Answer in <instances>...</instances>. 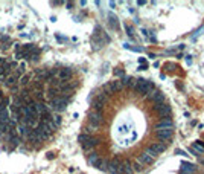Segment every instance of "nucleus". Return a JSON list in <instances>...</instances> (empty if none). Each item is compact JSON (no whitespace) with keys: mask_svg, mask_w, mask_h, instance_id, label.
<instances>
[{"mask_svg":"<svg viewBox=\"0 0 204 174\" xmlns=\"http://www.w3.org/2000/svg\"><path fill=\"white\" fill-rule=\"evenodd\" d=\"M99 159H101V156H99L96 151H91V153H88V156H87L88 164H90V165H93V167L98 164V160H99Z\"/></svg>","mask_w":204,"mask_h":174,"instance_id":"obj_16","label":"nucleus"},{"mask_svg":"<svg viewBox=\"0 0 204 174\" xmlns=\"http://www.w3.org/2000/svg\"><path fill=\"white\" fill-rule=\"evenodd\" d=\"M88 125L90 129H99L102 125V112H96V110H90L88 112Z\"/></svg>","mask_w":204,"mask_h":174,"instance_id":"obj_4","label":"nucleus"},{"mask_svg":"<svg viewBox=\"0 0 204 174\" xmlns=\"http://www.w3.org/2000/svg\"><path fill=\"white\" fill-rule=\"evenodd\" d=\"M40 53H41V49L38 47L37 50H34L32 53H29V60H28V61H38V58H40Z\"/></svg>","mask_w":204,"mask_h":174,"instance_id":"obj_17","label":"nucleus"},{"mask_svg":"<svg viewBox=\"0 0 204 174\" xmlns=\"http://www.w3.org/2000/svg\"><path fill=\"white\" fill-rule=\"evenodd\" d=\"M164 148H166V147H164L162 142H154V144H151V145H148V147H146V153H148V154H151V156L154 157V156L162 154V153L164 151Z\"/></svg>","mask_w":204,"mask_h":174,"instance_id":"obj_6","label":"nucleus"},{"mask_svg":"<svg viewBox=\"0 0 204 174\" xmlns=\"http://www.w3.org/2000/svg\"><path fill=\"white\" fill-rule=\"evenodd\" d=\"M52 121H53L55 127L58 129V127L61 125V121H63V119H61V116H60V115H53V119H52Z\"/></svg>","mask_w":204,"mask_h":174,"instance_id":"obj_19","label":"nucleus"},{"mask_svg":"<svg viewBox=\"0 0 204 174\" xmlns=\"http://www.w3.org/2000/svg\"><path fill=\"white\" fill-rule=\"evenodd\" d=\"M180 174H186V173H181V171H180Z\"/></svg>","mask_w":204,"mask_h":174,"instance_id":"obj_26","label":"nucleus"},{"mask_svg":"<svg viewBox=\"0 0 204 174\" xmlns=\"http://www.w3.org/2000/svg\"><path fill=\"white\" fill-rule=\"evenodd\" d=\"M114 75H116V77H121V78H123V77H125V72H123L122 69H114Z\"/></svg>","mask_w":204,"mask_h":174,"instance_id":"obj_20","label":"nucleus"},{"mask_svg":"<svg viewBox=\"0 0 204 174\" xmlns=\"http://www.w3.org/2000/svg\"><path fill=\"white\" fill-rule=\"evenodd\" d=\"M169 129H174V122L171 118L159 119V122L156 124V130H169Z\"/></svg>","mask_w":204,"mask_h":174,"instance_id":"obj_11","label":"nucleus"},{"mask_svg":"<svg viewBox=\"0 0 204 174\" xmlns=\"http://www.w3.org/2000/svg\"><path fill=\"white\" fill-rule=\"evenodd\" d=\"M181 173H186V174H194L195 171V165L191 164V162H181V168H180Z\"/></svg>","mask_w":204,"mask_h":174,"instance_id":"obj_15","label":"nucleus"},{"mask_svg":"<svg viewBox=\"0 0 204 174\" xmlns=\"http://www.w3.org/2000/svg\"><path fill=\"white\" fill-rule=\"evenodd\" d=\"M152 159H154V157H152L151 154H148L146 151H143V153H140V154H139L137 162H139L142 167H145V165H149V164L152 162Z\"/></svg>","mask_w":204,"mask_h":174,"instance_id":"obj_13","label":"nucleus"},{"mask_svg":"<svg viewBox=\"0 0 204 174\" xmlns=\"http://www.w3.org/2000/svg\"><path fill=\"white\" fill-rule=\"evenodd\" d=\"M156 136H157V139L160 142H167V140L172 139L174 130L172 129H169V130H156Z\"/></svg>","mask_w":204,"mask_h":174,"instance_id":"obj_9","label":"nucleus"},{"mask_svg":"<svg viewBox=\"0 0 204 174\" xmlns=\"http://www.w3.org/2000/svg\"><path fill=\"white\" fill-rule=\"evenodd\" d=\"M20 77H21V75H20L18 72H15V70H12V72H11V73L8 75V78H6V80H5L3 83H5V86H6V87H9V89H11V87H12V86H15V84L18 83V80H20Z\"/></svg>","mask_w":204,"mask_h":174,"instance_id":"obj_10","label":"nucleus"},{"mask_svg":"<svg viewBox=\"0 0 204 174\" xmlns=\"http://www.w3.org/2000/svg\"><path fill=\"white\" fill-rule=\"evenodd\" d=\"M108 22H110L111 26L117 28V17H116V15H108Z\"/></svg>","mask_w":204,"mask_h":174,"instance_id":"obj_18","label":"nucleus"},{"mask_svg":"<svg viewBox=\"0 0 204 174\" xmlns=\"http://www.w3.org/2000/svg\"><path fill=\"white\" fill-rule=\"evenodd\" d=\"M146 99L151 101L154 105H156V104H162V102H164V95L160 92V90H156V89H154V90L146 96Z\"/></svg>","mask_w":204,"mask_h":174,"instance_id":"obj_7","label":"nucleus"},{"mask_svg":"<svg viewBox=\"0 0 204 174\" xmlns=\"http://www.w3.org/2000/svg\"><path fill=\"white\" fill-rule=\"evenodd\" d=\"M200 164H203L204 165V157H201V156H200Z\"/></svg>","mask_w":204,"mask_h":174,"instance_id":"obj_25","label":"nucleus"},{"mask_svg":"<svg viewBox=\"0 0 204 174\" xmlns=\"http://www.w3.org/2000/svg\"><path fill=\"white\" fill-rule=\"evenodd\" d=\"M189 151H191L194 156H201V154H204V142H201V140L194 142V144L191 145Z\"/></svg>","mask_w":204,"mask_h":174,"instance_id":"obj_12","label":"nucleus"},{"mask_svg":"<svg viewBox=\"0 0 204 174\" xmlns=\"http://www.w3.org/2000/svg\"><path fill=\"white\" fill-rule=\"evenodd\" d=\"M47 157H49V159H53V157H55V154H53V153H49V154H47Z\"/></svg>","mask_w":204,"mask_h":174,"instance_id":"obj_23","label":"nucleus"},{"mask_svg":"<svg viewBox=\"0 0 204 174\" xmlns=\"http://www.w3.org/2000/svg\"><path fill=\"white\" fill-rule=\"evenodd\" d=\"M56 40H58V42H64V43L67 42V38H66V37H63V35H58V34H56Z\"/></svg>","mask_w":204,"mask_h":174,"instance_id":"obj_21","label":"nucleus"},{"mask_svg":"<svg viewBox=\"0 0 204 174\" xmlns=\"http://www.w3.org/2000/svg\"><path fill=\"white\" fill-rule=\"evenodd\" d=\"M119 168H121V159H111L107 160V173L110 174H119Z\"/></svg>","mask_w":204,"mask_h":174,"instance_id":"obj_8","label":"nucleus"},{"mask_svg":"<svg viewBox=\"0 0 204 174\" xmlns=\"http://www.w3.org/2000/svg\"><path fill=\"white\" fill-rule=\"evenodd\" d=\"M119 174H134L131 162L129 160H121V168H119Z\"/></svg>","mask_w":204,"mask_h":174,"instance_id":"obj_14","label":"nucleus"},{"mask_svg":"<svg viewBox=\"0 0 204 174\" xmlns=\"http://www.w3.org/2000/svg\"><path fill=\"white\" fill-rule=\"evenodd\" d=\"M143 5H146V2H143V0H140V2H137V6H143Z\"/></svg>","mask_w":204,"mask_h":174,"instance_id":"obj_22","label":"nucleus"},{"mask_svg":"<svg viewBox=\"0 0 204 174\" xmlns=\"http://www.w3.org/2000/svg\"><path fill=\"white\" fill-rule=\"evenodd\" d=\"M55 77L58 80H61V81H70L72 77H73V69L72 67H66V66L56 67V75Z\"/></svg>","mask_w":204,"mask_h":174,"instance_id":"obj_5","label":"nucleus"},{"mask_svg":"<svg viewBox=\"0 0 204 174\" xmlns=\"http://www.w3.org/2000/svg\"><path fill=\"white\" fill-rule=\"evenodd\" d=\"M78 140H79V144H81L82 150L84 151H87V153H91V151H94V148L98 147V139L93 136V134H90V133H81L79 136H78Z\"/></svg>","mask_w":204,"mask_h":174,"instance_id":"obj_1","label":"nucleus"},{"mask_svg":"<svg viewBox=\"0 0 204 174\" xmlns=\"http://www.w3.org/2000/svg\"><path fill=\"white\" fill-rule=\"evenodd\" d=\"M70 102V99L69 98H66V96H56V98H52V99H47V107L50 109V110H53V112H56V113H61V112H64L66 109H67V104Z\"/></svg>","mask_w":204,"mask_h":174,"instance_id":"obj_3","label":"nucleus"},{"mask_svg":"<svg viewBox=\"0 0 204 174\" xmlns=\"http://www.w3.org/2000/svg\"><path fill=\"white\" fill-rule=\"evenodd\" d=\"M133 90L136 93H140L142 96L146 98L154 90V83L152 81H148V80H143V78H136V84L133 87Z\"/></svg>","mask_w":204,"mask_h":174,"instance_id":"obj_2","label":"nucleus"},{"mask_svg":"<svg viewBox=\"0 0 204 174\" xmlns=\"http://www.w3.org/2000/svg\"><path fill=\"white\" fill-rule=\"evenodd\" d=\"M5 61H6V60H5V58H2V57H0V64H5Z\"/></svg>","mask_w":204,"mask_h":174,"instance_id":"obj_24","label":"nucleus"}]
</instances>
